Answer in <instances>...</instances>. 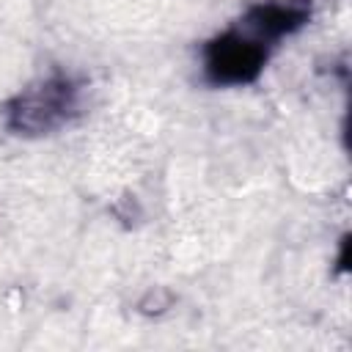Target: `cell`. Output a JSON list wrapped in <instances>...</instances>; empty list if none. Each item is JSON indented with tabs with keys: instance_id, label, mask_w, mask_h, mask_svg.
I'll return each mask as SVG.
<instances>
[{
	"instance_id": "cell-1",
	"label": "cell",
	"mask_w": 352,
	"mask_h": 352,
	"mask_svg": "<svg viewBox=\"0 0 352 352\" xmlns=\"http://www.w3.org/2000/svg\"><path fill=\"white\" fill-rule=\"evenodd\" d=\"M82 110V85L66 74L52 72L33 80L6 104V126L22 138H44L69 126Z\"/></svg>"
},
{
	"instance_id": "cell-2",
	"label": "cell",
	"mask_w": 352,
	"mask_h": 352,
	"mask_svg": "<svg viewBox=\"0 0 352 352\" xmlns=\"http://www.w3.org/2000/svg\"><path fill=\"white\" fill-rule=\"evenodd\" d=\"M270 50L272 47H267L248 30L228 28L204 44V50H201L204 77H206V82H212L217 88L250 85L261 77V72L270 60Z\"/></svg>"
},
{
	"instance_id": "cell-4",
	"label": "cell",
	"mask_w": 352,
	"mask_h": 352,
	"mask_svg": "<svg viewBox=\"0 0 352 352\" xmlns=\"http://www.w3.org/2000/svg\"><path fill=\"white\" fill-rule=\"evenodd\" d=\"M346 253H349V236H344V239H341V253H338V270H346V258H349Z\"/></svg>"
},
{
	"instance_id": "cell-3",
	"label": "cell",
	"mask_w": 352,
	"mask_h": 352,
	"mask_svg": "<svg viewBox=\"0 0 352 352\" xmlns=\"http://www.w3.org/2000/svg\"><path fill=\"white\" fill-rule=\"evenodd\" d=\"M311 0H261L242 14V30L275 47L311 22Z\"/></svg>"
}]
</instances>
